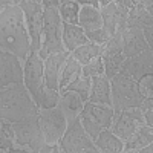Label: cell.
<instances>
[{
	"mask_svg": "<svg viewBox=\"0 0 153 153\" xmlns=\"http://www.w3.org/2000/svg\"><path fill=\"white\" fill-rule=\"evenodd\" d=\"M0 49L17 55L22 61L31 54L26 23L19 5L0 8Z\"/></svg>",
	"mask_w": 153,
	"mask_h": 153,
	"instance_id": "obj_1",
	"label": "cell"
},
{
	"mask_svg": "<svg viewBox=\"0 0 153 153\" xmlns=\"http://www.w3.org/2000/svg\"><path fill=\"white\" fill-rule=\"evenodd\" d=\"M23 84L38 109L54 107L58 103V91L46 86L43 72V58L38 52H31L23 60Z\"/></svg>",
	"mask_w": 153,
	"mask_h": 153,
	"instance_id": "obj_2",
	"label": "cell"
},
{
	"mask_svg": "<svg viewBox=\"0 0 153 153\" xmlns=\"http://www.w3.org/2000/svg\"><path fill=\"white\" fill-rule=\"evenodd\" d=\"M37 112L38 107L23 81L0 87V120L16 123Z\"/></svg>",
	"mask_w": 153,
	"mask_h": 153,
	"instance_id": "obj_3",
	"label": "cell"
},
{
	"mask_svg": "<svg viewBox=\"0 0 153 153\" xmlns=\"http://www.w3.org/2000/svg\"><path fill=\"white\" fill-rule=\"evenodd\" d=\"M110 100L113 112L117 113L123 109L139 107L144 97L139 92L136 80L124 72H118L110 78Z\"/></svg>",
	"mask_w": 153,
	"mask_h": 153,
	"instance_id": "obj_4",
	"label": "cell"
},
{
	"mask_svg": "<svg viewBox=\"0 0 153 153\" xmlns=\"http://www.w3.org/2000/svg\"><path fill=\"white\" fill-rule=\"evenodd\" d=\"M63 22L58 14V8H43V26H42V45L37 51L43 60L52 52L65 51L61 42Z\"/></svg>",
	"mask_w": 153,
	"mask_h": 153,
	"instance_id": "obj_5",
	"label": "cell"
},
{
	"mask_svg": "<svg viewBox=\"0 0 153 153\" xmlns=\"http://www.w3.org/2000/svg\"><path fill=\"white\" fill-rule=\"evenodd\" d=\"M78 117L86 133L92 139H95L101 130L110 127L112 120H113V107L107 104H98V103H92V101H86Z\"/></svg>",
	"mask_w": 153,
	"mask_h": 153,
	"instance_id": "obj_6",
	"label": "cell"
},
{
	"mask_svg": "<svg viewBox=\"0 0 153 153\" xmlns=\"http://www.w3.org/2000/svg\"><path fill=\"white\" fill-rule=\"evenodd\" d=\"M12 132H14V141L26 146L31 153H40V149L45 144V138L42 133L40 121H38V112L20 121L11 123Z\"/></svg>",
	"mask_w": 153,
	"mask_h": 153,
	"instance_id": "obj_7",
	"label": "cell"
},
{
	"mask_svg": "<svg viewBox=\"0 0 153 153\" xmlns=\"http://www.w3.org/2000/svg\"><path fill=\"white\" fill-rule=\"evenodd\" d=\"M61 153H84V152H98L94 139L89 136L84 130V127L80 121V117H76L68 121V127L61 139L58 141Z\"/></svg>",
	"mask_w": 153,
	"mask_h": 153,
	"instance_id": "obj_8",
	"label": "cell"
},
{
	"mask_svg": "<svg viewBox=\"0 0 153 153\" xmlns=\"http://www.w3.org/2000/svg\"><path fill=\"white\" fill-rule=\"evenodd\" d=\"M38 121H40L42 133L46 144H58L63 133L68 127V120L58 106L38 109Z\"/></svg>",
	"mask_w": 153,
	"mask_h": 153,
	"instance_id": "obj_9",
	"label": "cell"
},
{
	"mask_svg": "<svg viewBox=\"0 0 153 153\" xmlns=\"http://www.w3.org/2000/svg\"><path fill=\"white\" fill-rule=\"evenodd\" d=\"M23 11L25 23L29 35L31 52H37L42 45V26H43V6L40 2L34 0H23L19 3Z\"/></svg>",
	"mask_w": 153,
	"mask_h": 153,
	"instance_id": "obj_10",
	"label": "cell"
},
{
	"mask_svg": "<svg viewBox=\"0 0 153 153\" xmlns=\"http://www.w3.org/2000/svg\"><path fill=\"white\" fill-rule=\"evenodd\" d=\"M144 115L139 107H129L120 112H113V120L109 129L117 135L120 139H127L138 127L144 126Z\"/></svg>",
	"mask_w": 153,
	"mask_h": 153,
	"instance_id": "obj_11",
	"label": "cell"
},
{
	"mask_svg": "<svg viewBox=\"0 0 153 153\" xmlns=\"http://www.w3.org/2000/svg\"><path fill=\"white\" fill-rule=\"evenodd\" d=\"M101 60L104 65V75L110 80L115 74L120 72V68L124 61L123 45H121V31H117L109 40L101 45Z\"/></svg>",
	"mask_w": 153,
	"mask_h": 153,
	"instance_id": "obj_12",
	"label": "cell"
},
{
	"mask_svg": "<svg viewBox=\"0 0 153 153\" xmlns=\"http://www.w3.org/2000/svg\"><path fill=\"white\" fill-rule=\"evenodd\" d=\"M22 81H23V61L17 55L0 49V87Z\"/></svg>",
	"mask_w": 153,
	"mask_h": 153,
	"instance_id": "obj_13",
	"label": "cell"
},
{
	"mask_svg": "<svg viewBox=\"0 0 153 153\" xmlns=\"http://www.w3.org/2000/svg\"><path fill=\"white\" fill-rule=\"evenodd\" d=\"M120 72L130 75L133 80H139L146 74H153V51L152 48L143 51L136 55L124 58Z\"/></svg>",
	"mask_w": 153,
	"mask_h": 153,
	"instance_id": "obj_14",
	"label": "cell"
},
{
	"mask_svg": "<svg viewBox=\"0 0 153 153\" xmlns=\"http://www.w3.org/2000/svg\"><path fill=\"white\" fill-rule=\"evenodd\" d=\"M100 12H101V19H103V28L107 31L110 37L117 31H123L127 26L129 11L117 6L115 2L106 6H100Z\"/></svg>",
	"mask_w": 153,
	"mask_h": 153,
	"instance_id": "obj_15",
	"label": "cell"
},
{
	"mask_svg": "<svg viewBox=\"0 0 153 153\" xmlns=\"http://www.w3.org/2000/svg\"><path fill=\"white\" fill-rule=\"evenodd\" d=\"M121 45H123V54L126 58L152 48L146 40L143 29L138 26H126L121 31Z\"/></svg>",
	"mask_w": 153,
	"mask_h": 153,
	"instance_id": "obj_16",
	"label": "cell"
},
{
	"mask_svg": "<svg viewBox=\"0 0 153 153\" xmlns=\"http://www.w3.org/2000/svg\"><path fill=\"white\" fill-rule=\"evenodd\" d=\"M69 52L61 51V52H52L43 60V72H45V81L46 86L52 91H58V76L60 69L65 63Z\"/></svg>",
	"mask_w": 153,
	"mask_h": 153,
	"instance_id": "obj_17",
	"label": "cell"
},
{
	"mask_svg": "<svg viewBox=\"0 0 153 153\" xmlns=\"http://www.w3.org/2000/svg\"><path fill=\"white\" fill-rule=\"evenodd\" d=\"M123 152L124 153H138L143 147L153 144V127L144 124L123 141Z\"/></svg>",
	"mask_w": 153,
	"mask_h": 153,
	"instance_id": "obj_18",
	"label": "cell"
},
{
	"mask_svg": "<svg viewBox=\"0 0 153 153\" xmlns=\"http://www.w3.org/2000/svg\"><path fill=\"white\" fill-rule=\"evenodd\" d=\"M92 103L98 104H107L112 106L110 100V80L106 75H100L91 80V92H89V100Z\"/></svg>",
	"mask_w": 153,
	"mask_h": 153,
	"instance_id": "obj_19",
	"label": "cell"
},
{
	"mask_svg": "<svg viewBox=\"0 0 153 153\" xmlns=\"http://www.w3.org/2000/svg\"><path fill=\"white\" fill-rule=\"evenodd\" d=\"M61 42L65 46L66 52H72L74 49L81 46L83 43L89 42L84 34V29L80 25H71V23H63V31H61Z\"/></svg>",
	"mask_w": 153,
	"mask_h": 153,
	"instance_id": "obj_20",
	"label": "cell"
},
{
	"mask_svg": "<svg viewBox=\"0 0 153 153\" xmlns=\"http://www.w3.org/2000/svg\"><path fill=\"white\" fill-rule=\"evenodd\" d=\"M83 104H84V101L80 98V95H76L75 92H72V91L60 92L57 106L61 109L63 113H65V117H66L68 121L78 117L81 109H83Z\"/></svg>",
	"mask_w": 153,
	"mask_h": 153,
	"instance_id": "obj_21",
	"label": "cell"
},
{
	"mask_svg": "<svg viewBox=\"0 0 153 153\" xmlns=\"http://www.w3.org/2000/svg\"><path fill=\"white\" fill-rule=\"evenodd\" d=\"M94 144L97 146L98 152L103 153H121L123 152V139H120L110 129H104L98 133L94 139Z\"/></svg>",
	"mask_w": 153,
	"mask_h": 153,
	"instance_id": "obj_22",
	"label": "cell"
},
{
	"mask_svg": "<svg viewBox=\"0 0 153 153\" xmlns=\"http://www.w3.org/2000/svg\"><path fill=\"white\" fill-rule=\"evenodd\" d=\"M81 75V65L76 61L71 54L66 57L65 63L60 69V76H58V94L61 91H65L66 86L72 83L75 78H78Z\"/></svg>",
	"mask_w": 153,
	"mask_h": 153,
	"instance_id": "obj_23",
	"label": "cell"
},
{
	"mask_svg": "<svg viewBox=\"0 0 153 153\" xmlns=\"http://www.w3.org/2000/svg\"><path fill=\"white\" fill-rule=\"evenodd\" d=\"M78 25L84 31H92L103 26V19H101L100 8L92 5H80L78 12Z\"/></svg>",
	"mask_w": 153,
	"mask_h": 153,
	"instance_id": "obj_24",
	"label": "cell"
},
{
	"mask_svg": "<svg viewBox=\"0 0 153 153\" xmlns=\"http://www.w3.org/2000/svg\"><path fill=\"white\" fill-rule=\"evenodd\" d=\"M100 54H101V45H97L94 42H86L71 52V55L78 61L81 66L89 63L91 60L100 57Z\"/></svg>",
	"mask_w": 153,
	"mask_h": 153,
	"instance_id": "obj_25",
	"label": "cell"
},
{
	"mask_svg": "<svg viewBox=\"0 0 153 153\" xmlns=\"http://www.w3.org/2000/svg\"><path fill=\"white\" fill-rule=\"evenodd\" d=\"M78 12H80V3L75 0H65L58 6V14L63 23L78 25Z\"/></svg>",
	"mask_w": 153,
	"mask_h": 153,
	"instance_id": "obj_26",
	"label": "cell"
},
{
	"mask_svg": "<svg viewBox=\"0 0 153 153\" xmlns=\"http://www.w3.org/2000/svg\"><path fill=\"white\" fill-rule=\"evenodd\" d=\"M65 91H72L75 92L76 95H80V98L84 101L89 100V92H91V78H86V76L80 75L78 78H75L72 83H69L66 86ZM63 92V91H61Z\"/></svg>",
	"mask_w": 153,
	"mask_h": 153,
	"instance_id": "obj_27",
	"label": "cell"
},
{
	"mask_svg": "<svg viewBox=\"0 0 153 153\" xmlns=\"http://www.w3.org/2000/svg\"><path fill=\"white\" fill-rule=\"evenodd\" d=\"M14 143V132L9 121L0 120V153H5Z\"/></svg>",
	"mask_w": 153,
	"mask_h": 153,
	"instance_id": "obj_28",
	"label": "cell"
},
{
	"mask_svg": "<svg viewBox=\"0 0 153 153\" xmlns=\"http://www.w3.org/2000/svg\"><path fill=\"white\" fill-rule=\"evenodd\" d=\"M81 75L86 76V78H95V76L100 75H104V65H103V60L101 57H97L94 60H91L89 63L81 66Z\"/></svg>",
	"mask_w": 153,
	"mask_h": 153,
	"instance_id": "obj_29",
	"label": "cell"
},
{
	"mask_svg": "<svg viewBox=\"0 0 153 153\" xmlns=\"http://www.w3.org/2000/svg\"><path fill=\"white\" fill-rule=\"evenodd\" d=\"M84 34H86V37H87L89 42H94V43H97V45H104L109 38H110V35L107 34V31H106L103 26L97 28V29H92V31H84Z\"/></svg>",
	"mask_w": 153,
	"mask_h": 153,
	"instance_id": "obj_30",
	"label": "cell"
},
{
	"mask_svg": "<svg viewBox=\"0 0 153 153\" xmlns=\"http://www.w3.org/2000/svg\"><path fill=\"white\" fill-rule=\"evenodd\" d=\"M138 87L144 98L153 97V74H146L144 76H141L138 80Z\"/></svg>",
	"mask_w": 153,
	"mask_h": 153,
	"instance_id": "obj_31",
	"label": "cell"
},
{
	"mask_svg": "<svg viewBox=\"0 0 153 153\" xmlns=\"http://www.w3.org/2000/svg\"><path fill=\"white\" fill-rule=\"evenodd\" d=\"M113 2H115V5H117V6H120L123 9H127V11L133 9V6H135L133 0H113Z\"/></svg>",
	"mask_w": 153,
	"mask_h": 153,
	"instance_id": "obj_32",
	"label": "cell"
},
{
	"mask_svg": "<svg viewBox=\"0 0 153 153\" xmlns=\"http://www.w3.org/2000/svg\"><path fill=\"white\" fill-rule=\"evenodd\" d=\"M40 3L43 8H58L61 0H40Z\"/></svg>",
	"mask_w": 153,
	"mask_h": 153,
	"instance_id": "obj_33",
	"label": "cell"
},
{
	"mask_svg": "<svg viewBox=\"0 0 153 153\" xmlns=\"http://www.w3.org/2000/svg\"><path fill=\"white\" fill-rule=\"evenodd\" d=\"M76 3H80V5H92V6H98V0H75Z\"/></svg>",
	"mask_w": 153,
	"mask_h": 153,
	"instance_id": "obj_34",
	"label": "cell"
},
{
	"mask_svg": "<svg viewBox=\"0 0 153 153\" xmlns=\"http://www.w3.org/2000/svg\"><path fill=\"white\" fill-rule=\"evenodd\" d=\"M138 153H152V144H149V146H146V147H143L141 150H139Z\"/></svg>",
	"mask_w": 153,
	"mask_h": 153,
	"instance_id": "obj_35",
	"label": "cell"
},
{
	"mask_svg": "<svg viewBox=\"0 0 153 153\" xmlns=\"http://www.w3.org/2000/svg\"><path fill=\"white\" fill-rule=\"evenodd\" d=\"M113 0H98V6H106L109 3H112Z\"/></svg>",
	"mask_w": 153,
	"mask_h": 153,
	"instance_id": "obj_36",
	"label": "cell"
},
{
	"mask_svg": "<svg viewBox=\"0 0 153 153\" xmlns=\"http://www.w3.org/2000/svg\"><path fill=\"white\" fill-rule=\"evenodd\" d=\"M8 5H12V0H0V8L8 6Z\"/></svg>",
	"mask_w": 153,
	"mask_h": 153,
	"instance_id": "obj_37",
	"label": "cell"
},
{
	"mask_svg": "<svg viewBox=\"0 0 153 153\" xmlns=\"http://www.w3.org/2000/svg\"><path fill=\"white\" fill-rule=\"evenodd\" d=\"M20 2H23V0H12V5H19ZM34 2H40V0H34Z\"/></svg>",
	"mask_w": 153,
	"mask_h": 153,
	"instance_id": "obj_38",
	"label": "cell"
},
{
	"mask_svg": "<svg viewBox=\"0 0 153 153\" xmlns=\"http://www.w3.org/2000/svg\"><path fill=\"white\" fill-rule=\"evenodd\" d=\"M61 2H65V0H61Z\"/></svg>",
	"mask_w": 153,
	"mask_h": 153,
	"instance_id": "obj_39",
	"label": "cell"
}]
</instances>
